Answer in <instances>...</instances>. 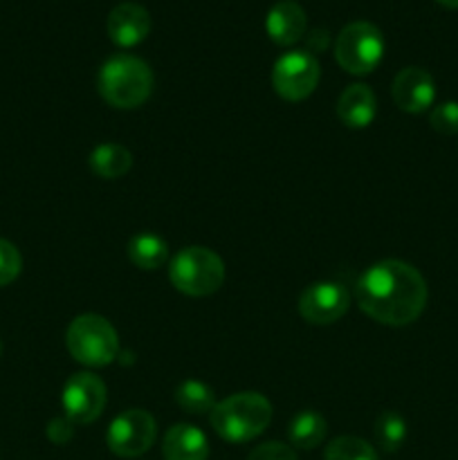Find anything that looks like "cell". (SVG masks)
<instances>
[{
	"mask_svg": "<svg viewBox=\"0 0 458 460\" xmlns=\"http://www.w3.org/2000/svg\"><path fill=\"white\" fill-rule=\"evenodd\" d=\"M169 279L178 292L187 296H209L225 281V263L207 247H184L169 265Z\"/></svg>",
	"mask_w": 458,
	"mask_h": 460,
	"instance_id": "obj_4",
	"label": "cell"
},
{
	"mask_svg": "<svg viewBox=\"0 0 458 460\" xmlns=\"http://www.w3.org/2000/svg\"><path fill=\"white\" fill-rule=\"evenodd\" d=\"M66 346L85 367H108L119 355V337L112 323L99 314H81L67 326Z\"/></svg>",
	"mask_w": 458,
	"mask_h": 460,
	"instance_id": "obj_5",
	"label": "cell"
},
{
	"mask_svg": "<svg viewBox=\"0 0 458 460\" xmlns=\"http://www.w3.org/2000/svg\"><path fill=\"white\" fill-rule=\"evenodd\" d=\"M350 295L341 283L317 281L310 283L299 296V313L308 323L328 326L348 313Z\"/></svg>",
	"mask_w": 458,
	"mask_h": 460,
	"instance_id": "obj_10",
	"label": "cell"
},
{
	"mask_svg": "<svg viewBox=\"0 0 458 460\" xmlns=\"http://www.w3.org/2000/svg\"><path fill=\"white\" fill-rule=\"evenodd\" d=\"M335 111L341 124L348 126V128H366L375 119V94H373V90L368 85L353 84L339 94Z\"/></svg>",
	"mask_w": 458,
	"mask_h": 460,
	"instance_id": "obj_14",
	"label": "cell"
},
{
	"mask_svg": "<svg viewBox=\"0 0 458 460\" xmlns=\"http://www.w3.org/2000/svg\"><path fill=\"white\" fill-rule=\"evenodd\" d=\"M357 305L384 326H407L427 305V283L413 265L386 259L371 265L355 286Z\"/></svg>",
	"mask_w": 458,
	"mask_h": 460,
	"instance_id": "obj_1",
	"label": "cell"
},
{
	"mask_svg": "<svg viewBox=\"0 0 458 460\" xmlns=\"http://www.w3.org/2000/svg\"><path fill=\"white\" fill-rule=\"evenodd\" d=\"M321 67L308 49H292L277 58L272 70V85L286 102H301L314 93Z\"/></svg>",
	"mask_w": 458,
	"mask_h": 460,
	"instance_id": "obj_7",
	"label": "cell"
},
{
	"mask_svg": "<svg viewBox=\"0 0 458 460\" xmlns=\"http://www.w3.org/2000/svg\"><path fill=\"white\" fill-rule=\"evenodd\" d=\"M375 440L384 452H398L407 440L404 418L395 411H382L375 420Z\"/></svg>",
	"mask_w": 458,
	"mask_h": 460,
	"instance_id": "obj_20",
	"label": "cell"
},
{
	"mask_svg": "<svg viewBox=\"0 0 458 460\" xmlns=\"http://www.w3.org/2000/svg\"><path fill=\"white\" fill-rule=\"evenodd\" d=\"M63 411L75 425H90L106 407V385L94 373H75L63 386Z\"/></svg>",
	"mask_w": 458,
	"mask_h": 460,
	"instance_id": "obj_9",
	"label": "cell"
},
{
	"mask_svg": "<svg viewBox=\"0 0 458 460\" xmlns=\"http://www.w3.org/2000/svg\"><path fill=\"white\" fill-rule=\"evenodd\" d=\"M328 43H330V36H328L326 30H314L313 34L308 36V52L314 54V52H323V49L328 48Z\"/></svg>",
	"mask_w": 458,
	"mask_h": 460,
	"instance_id": "obj_26",
	"label": "cell"
},
{
	"mask_svg": "<svg viewBox=\"0 0 458 460\" xmlns=\"http://www.w3.org/2000/svg\"><path fill=\"white\" fill-rule=\"evenodd\" d=\"M391 94H393V102L400 111L418 115L434 103L436 84L429 72L422 70V67H404L395 75Z\"/></svg>",
	"mask_w": 458,
	"mask_h": 460,
	"instance_id": "obj_11",
	"label": "cell"
},
{
	"mask_svg": "<svg viewBox=\"0 0 458 460\" xmlns=\"http://www.w3.org/2000/svg\"><path fill=\"white\" fill-rule=\"evenodd\" d=\"M211 427L227 443H247L268 429L272 420V404L265 395L242 391L220 400L209 413Z\"/></svg>",
	"mask_w": 458,
	"mask_h": 460,
	"instance_id": "obj_2",
	"label": "cell"
},
{
	"mask_svg": "<svg viewBox=\"0 0 458 460\" xmlns=\"http://www.w3.org/2000/svg\"><path fill=\"white\" fill-rule=\"evenodd\" d=\"M133 166V155L121 144H99L90 155V169L103 180H117L126 175Z\"/></svg>",
	"mask_w": 458,
	"mask_h": 460,
	"instance_id": "obj_16",
	"label": "cell"
},
{
	"mask_svg": "<svg viewBox=\"0 0 458 460\" xmlns=\"http://www.w3.org/2000/svg\"><path fill=\"white\" fill-rule=\"evenodd\" d=\"M97 88L112 108L130 111V108L142 106L151 97L153 70L142 58L117 54L99 67Z\"/></svg>",
	"mask_w": 458,
	"mask_h": 460,
	"instance_id": "obj_3",
	"label": "cell"
},
{
	"mask_svg": "<svg viewBox=\"0 0 458 460\" xmlns=\"http://www.w3.org/2000/svg\"><path fill=\"white\" fill-rule=\"evenodd\" d=\"M384 57V36L373 22H348L337 34L335 61L348 75H368L380 66Z\"/></svg>",
	"mask_w": 458,
	"mask_h": 460,
	"instance_id": "obj_6",
	"label": "cell"
},
{
	"mask_svg": "<svg viewBox=\"0 0 458 460\" xmlns=\"http://www.w3.org/2000/svg\"><path fill=\"white\" fill-rule=\"evenodd\" d=\"M247 460H296V452L290 445L269 440V443H263L251 449Z\"/></svg>",
	"mask_w": 458,
	"mask_h": 460,
	"instance_id": "obj_24",
	"label": "cell"
},
{
	"mask_svg": "<svg viewBox=\"0 0 458 460\" xmlns=\"http://www.w3.org/2000/svg\"><path fill=\"white\" fill-rule=\"evenodd\" d=\"M308 16L296 0H278L265 16V31L281 48L299 43L305 36Z\"/></svg>",
	"mask_w": 458,
	"mask_h": 460,
	"instance_id": "obj_13",
	"label": "cell"
},
{
	"mask_svg": "<svg viewBox=\"0 0 458 460\" xmlns=\"http://www.w3.org/2000/svg\"><path fill=\"white\" fill-rule=\"evenodd\" d=\"M108 36L119 48H135L151 31V13L139 3H119L108 13Z\"/></svg>",
	"mask_w": 458,
	"mask_h": 460,
	"instance_id": "obj_12",
	"label": "cell"
},
{
	"mask_svg": "<svg viewBox=\"0 0 458 460\" xmlns=\"http://www.w3.org/2000/svg\"><path fill=\"white\" fill-rule=\"evenodd\" d=\"M155 434L157 425L151 413L144 411V409H128L110 422L106 443L115 456L135 458L151 449Z\"/></svg>",
	"mask_w": 458,
	"mask_h": 460,
	"instance_id": "obj_8",
	"label": "cell"
},
{
	"mask_svg": "<svg viewBox=\"0 0 458 460\" xmlns=\"http://www.w3.org/2000/svg\"><path fill=\"white\" fill-rule=\"evenodd\" d=\"M128 259L139 270H157L169 259V245L155 234H137L128 243Z\"/></svg>",
	"mask_w": 458,
	"mask_h": 460,
	"instance_id": "obj_18",
	"label": "cell"
},
{
	"mask_svg": "<svg viewBox=\"0 0 458 460\" xmlns=\"http://www.w3.org/2000/svg\"><path fill=\"white\" fill-rule=\"evenodd\" d=\"M162 452L166 460H207L209 458V443L198 427L175 425L166 431Z\"/></svg>",
	"mask_w": 458,
	"mask_h": 460,
	"instance_id": "obj_15",
	"label": "cell"
},
{
	"mask_svg": "<svg viewBox=\"0 0 458 460\" xmlns=\"http://www.w3.org/2000/svg\"><path fill=\"white\" fill-rule=\"evenodd\" d=\"M323 460H377V454L357 436H339L328 445Z\"/></svg>",
	"mask_w": 458,
	"mask_h": 460,
	"instance_id": "obj_21",
	"label": "cell"
},
{
	"mask_svg": "<svg viewBox=\"0 0 458 460\" xmlns=\"http://www.w3.org/2000/svg\"><path fill=\"white\" fill-rule=\"evenodd\" d=\"M0 355H3V341H0Z\"/></svg>",
	"mask_w": 458,
	"mask_h": 460,
	"instance_id": "obj_28",
	"label": "cell"
},
{
	"mask_svg": "<svg viewBox=\"0 0 458 460\" xmlns=\"http://www.w3.org/2000/svg\"><path fill=\"white\" fill-rule=\"evenodd\" d=\"M326 418L317 411H301L292 418L290 429H287V436H290V443L295 445L296 449H314L323 443L326 438Z\"/></svg>",
	"mask_w": 458,
	"mask_h": 460,
	"instance_id": "obj_17",
	"label": "cell"
},
{
	"mask_svg": "<svg viewBox=\"0 0 458 460\" xmlns=\"http://www.w3.org/2000/svg\"><path fill=\"white\" fill-rule=\"evenodd\" d=\"M75 422H70L67 418H54L48 425V438L57 445H66L67 440H72L75 429H72Z\"/></svg>",
	"mask_w": 458,
	"mask_h": 460,
	"instance_id": "obj_25",
	"label": "cell"
},
{
	"mask_svg": "<svg viewBox=\"0 0 458 460\" xmlns=\"http://www.w3.org/2000/svg\"><path fill=\"white\" fill-rule=\"evenodd\" d=\"M22 259L16 247L9 241L0 238V288L9 286L21 274Z\"/></svg>",
	"mask_w": 458,
	"mask_h": 460,
	"instance_id": "obj_23",
	"label": "cell"
},
{
	"mask_svg": "<svg viewBox=\"0 0 458 460\" xmlns=\"http://www.w3.org/2000/svg\"><path fill=\"white\" fill-rule=\"evenodd\" d=\"M438 4H443L445 9H458V0H436Z\"/></svg>",
	"mask_w": 458,
	"mask_h": 460,
	"instance_id": "obj_27",
	"label": "cell"
},
{
	"mask_svg": "<svg viewBox=\"0 0 458 460\" xmlns=\"http://www.w3.org/2000/svg\"><path fill=\"white\" fill-rule=\"evenodd\" d=\"M431 128L440 135H458V102H443L431 111Z\"/></svg>",
	"mask_w": 458,
	"mask_h": 460,
	"instance_id": "obj_22",
	"label": "cell"
},
{
	"mask_svg": "<svg viewBox=\"0 0 458 460\" xmlns=\"http://www.w3.org/2000/svg\"><path fill=\"white\" fill-rule=\"evenodd\" d=\"M175 402L187 413H211L216 402L214 389L200 380H184L173 394Z\"/></svg>",
	"mask_w": 458,
	"mask_h": 460,
	"instance_id": "obj_19",
	"label": "cell"
}]
</instances>
